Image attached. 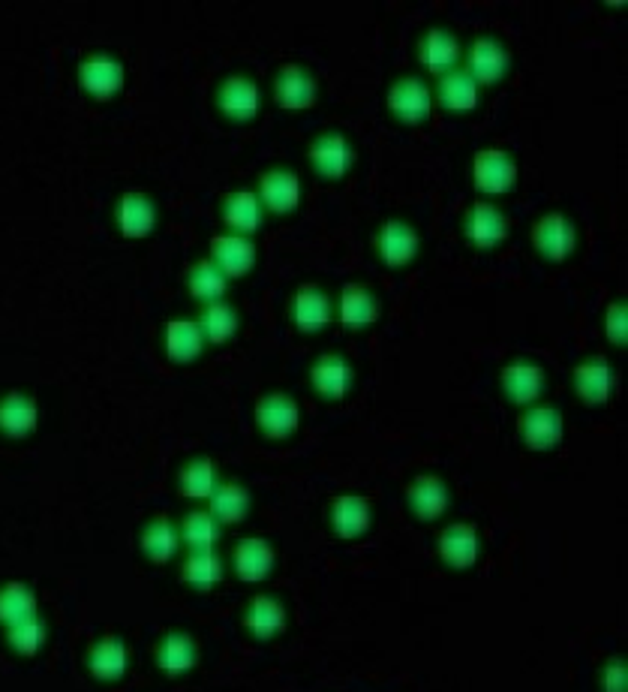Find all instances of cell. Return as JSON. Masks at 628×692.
<instances>
[{"mask_svg":"<svg viewBox=\"0 0 628 692\" xmlns=\"http://www.w3.org/2000/svg\"><path fill=\"white\" fill-rule=\"evenodd\" d=\"M298 422H301V413L289 395H265L256 404V425L262 428V434L274 440L292 437L298 431Z\"/></svg>","mask_w":628,"mask_h":692,"instance_id":"cell-1","label":"cell"},{"mask_svg":"<svg viewBox=\"0 0 628 692\" xmlns=\"http://www.w3.org/2000/svg\"><path fill=\"white\" fill-rule=\"evenodd\" d=\"M532 241H535V247H538L547 259L562 262V259L577 247V229H574V223H571L568 217H562V214H547V217H541V220L535 223Z\"/></svg>","mask_w":628,"mask_h":692,"instance_id":"cell-2","label":"cell"},{"mask_svg":"<svg viewBox=\"0 0 628 692\" xmlns=\"http://www.w3.org/2000/svg\"><path fill=\"white\" fill-rule=\"evenodd\" d=\"M472 178L484 193H508L517 181V166L505 151H481L475 154Z\"/></svg>","mask_w":628,"mask_h":692,"instance_id":"cell-3","label":"cell"},{"mask_svg":"<svg viewBox=\"0 0 628 692\" xmlns=\"http://www.w3.org/2000/svg\"><path fill=\"white\" fill-rule=\"evenodd\" d=\"M79 79H82V88L97 97V100H109L121 91L124 85V67L121 61L109 58V55H94L88 61H82L79 67Z\"/></svg>","mask_w":628,"mask_h":692,"instance_id":"cell-4","label":"cell"},{"mask_svg":"<svg viewBox=\"0 0 628 692\" xmlns=\"http://www.w3.org/2000/svg\"><path fill=\"white\" fill-rule=\"evenodd\" d=\"M388 106L391 112L406 121V124H418L430 115L433 109V97L430 88L421 79H400L391 91H388Z\"/></svg>","mask_w":628,"mask_h":692,"instance_id":"cell-5","label":"cell"},{"mask_svg":"<svg viewBox=\"0 0 628 692\" xmlns=\"http://www.w3.org/2000/svg\"><path fill=\"white\" fill-rule=\"evenodd\" d=\"M376 250H379L382 262L391 265V268L409 265L415 259V253H418V235H415L412 226H406L400 220H391L376 232Z\"/></svg>","mask_w":628,"mask_h":692,"instance_id":"cell-6","label":"cell"},{"mask_svg":"<svg viewBox=\"0 0 628 692\" xmlns=\"http://www.w3.org/2000/svg\"><path fill=\"white\" fill-rule=\"evenodd\" d=\"M310 160L325 178H343L355 163V151L340 133H325L313 142Z\"/></svg>","mask_w":628,"mask_h":692,"instance_id":"cell-7","label":"cell"},{"mask_svg":"<svg viewBox=\"0 0 628 692\" xmlns=\"http://www.w3.org/2000/svg\"><path fill=\"white\" fill-rule=\"evenodd\" d=\"M520 440L532 449H553L562 440V416L553 407L526 410L520 419Z\"/></svg>","mask_w":628,"mask_h":692,"instance_id":"cell-8","label":"cell"},{"mask_svg":"<svg viewBox=\"0 0 628 692\" xmlns=\"http://www.w3.org/2000/svg\"><path fill=\"white\" fill-rule=\"evenodd\" d=\"M211 253H214V265L223 274H232V277H241L256 265V244L250 238H244V235H220V238H214Z\"/></svg>","mask_w":628,"mask_h":692,"instance_id":"cell-9","label":"cell"},{"mask_svg":"<svg viewBox=\"0 0 628 692\" xmlns=\"http://www.w3.org/2000/svg\"><path fill=\"white\" fill-rule=\"evenodd\" d=\"M574 389L583 401L589 404H604L613 392V383H616V374L613 368L604 362V359H589L583 365L574 368Z\"/></svg>","mask_w":628,"mask_h":692,"instance_id":"cell-10","label":"cell"},{"mask_svg":"<svg viewBox=\"0 0 628 692\" xmlns=\"http://www.w3.org/2000/svg\"><path fill=\"white\" fill-rule=\"evenodd\" d=\"M217 103L220 109L235 118V121H250L256 112H259V88L253 79H244V76H232L223 82L220 94H217Z\"/></svg>","mask_w":628,"mask_h":692,"instance_id":"cell-11","label":"cell"},{"mask_svg":"<svg viewBox=\"0 0 628 692\" xmlns=\"http://www.w3.org/2000/svg\"><path fill=\"white\" fill-rule=\"evenodd\" d=\"M259 193H262V202L277 211V214H289L298 208L301 202V181L295 172H286V169H274L268 172L262 181H259Z\"/></svg>","mask_w":628,"mask_h":692,"instance_id":"cell-12","label":"cell"},{"mask_svg":"<svg viewBox=\"0 0 628 692\" xmlns=\"http://www.w3.org/2000/svg\"><path fill=\"white\" fill-rule=\"evenodd\" d=\"M352 377H355L352 365L337 353L322 356L310 371V380H313L316 392L325 395V398H343L352 389Z\"/></svg>","mask_w":628,"mask_h":692,"instance_id":"cell-13","label":"cell"},{"mask_svg":"<svg viewBox=\"0 0 628 692\" xmlns=\"http://www.w3.org/2000/svg\"><path fill=\"white\" fill-rule=\"evenodd\" d=\"M502 389L514 404L526 407L544 392V371L532 362H514L502 371Z\"/></svg>","mask_w":628,"mask_h":692,"instance_id":"cell-14","label":"cell"},{"mask_svg":"<svg viewBox=\"0 0 628 692\" xmlns=\"http://www.w3.org/2000/svg\"><path fill=\"white\" fill-rule=\"evenodd\" d=\"M478 551H481V539L469 524H454L439 536V554L454 569L472 566L478 560Z\"/></svg>","mask_w":628,"mask_h":692,"instance_id":"cell-15","label":"cell"},{"mask_svg":"<svg viewBox=\"0 0 628 692\" xmlns=\"http://www.w3.org/2000/svg\"><path fill=\"white\" fill-rule=\"evenodd\" d=\"M505 73H508V52L490 37L475 40V46L469 52V76L475 82L490 85V82H499Z\"/></svg>","mask_w":628,"mask_h":692,"instance_id":"cell-16","label":"cell"},{"mask_svg":"<svg viewBox=\"0 0 628 692\" xmlns=\"http://www.w3.org/2000/svg\"><path fill=\"white\" fill-rule=\"evenodd\" d=\"M274 91H277V103L286 106V109H307V106L316 103V82H313V76H307L295 64L283 67L277 73Z\"/></svg>","mask_w":628,"mask_h":692,"instance_id":"cell-17","label":"cell"},{"mask_svg":"<svg viewBox=\"0 0 628 692\" xmlns=\"http://www.w3.org/2000/svg\"><path fill=\"white\" fill-rule=\"evenodd\" d=\"M466 235L475 247L487 250L508 238V220L493 205H475L466 217Z\"/></svg>","mask_w":628,"mask_h":692,"instance_id":"cell-18","label":"cell"},{"mask_svg":"<svg viewBox=\"0 0 628 692\" xmlns=\"http://www.w3.org/2000/svg\"><path fill=\"white\" fill-rule=\"evenodd\" d=\"M274 569V548L265 539H244L235 548V572L244 581H265Z\"/></svg>","mask_w":628,"mask_h":692,"instance_id":"cell-19","label":"cell"},{"mask_svg":"<svg viewBox=\"0 0 628 692\" xmlns=\"http://www.w3.org/2000/svg\"><path fill=\"white\" fill-rule=\"evenodd\" d=\"M331 524L343 539H355L364 536L370 527V503L364 497H337L331 506Z\"/></svg>","mask_w":628,"mask_h":692,"instance_id":"cell-20","label":"cell"},{"mask_svg":"<svg viewBox=\"0 0 628 692\" xmlns=\"http://www.w3.org/2000/svg\"><path fill=\"white\" fill-rule=\"evenodd\" d=\"M292 316H295V325L301 331H319L322 325L331 322V301L322 289H313V286H304L298 289L295 295V304H292Z\"/></svg>","mask_w":628,"mask_h":692,"instance_id":"cell-21","label":"cell"},{"mask_svg":"<svg viewBox=\"0 0 628 692\" xmlns=\"http://www.w3.org/2000/svg\"><path fill=\"white\" fill-rule=\"evenodd\" d=\"M127 665H130V653H127L124 641H118V638L97 641L94 650H91V656H88V668L100 680H118V677H124Z\"/></svg>","mask_w":628,"mask_h":692,"instance_id":"cell-22","label":"cell"},{"mask_svg":"<svg viewBox=\"0 0 628 692\" xmlns=\"http://www.w3.org/2000/svg\"><path fill=\"white\" fill-rule=\"evenodd\" d=\"M157 223V211L151 205V199L139 196V193H127L121 202H118V226L124 235L130 238H142L154 229Z\"/></svg>","mask_w":628,"mask_h":692,"instance_id":"cell-23","label":"cell"},{"mask_svg":"<svg viewBox=\"0 0 628 692\" xmlns=\"http://www.w3.org/2000/svg\"><path fill=\"white\" fill-rule=\"evenodd\" d=\"M409 506H412L421 518H427V521L439 518V515L448 509V488H445V482L436 479V476H421V479H415L412 488H409Z\"/></svg>","mask_w":628,"mask_h":692,"instance_id":"cell-24","label":"cell"},{"mask_svg":"<svg viewBox=\"0 0 628 692\" xmlns=\"http://www.w3.org/2000/svg\"><path fill=\"white\" fill-rule=\"evenodd\" d=\"M37 404L34 398H25V395H10L0 401V428H4L10 437H28L34 434L37 428Z\"/></svg>","mask_w":628,"mask_h":692,"instance_id":"cell-25","label":"cell"},{"mask_svg":"<svg viewBox=\"0 0 628 692\" xmlns=\"http://www.w3.org/2000/svg\"><path fill=\"white\" fill-rule=\"evenodd\" d=\"M202 343H205V334L196 322H187V319H175L169 322L166 328V350L175 362H193L199 359L202 353Z\"/></svg>","mask_w":628,"mask_h":692,"instance_id":"cell-26","label":"cell"},{"mask_svg":"<svg viewBox=\"0 0 628 692\" xmlns=\"http://www.w3.org/2000/svg\"><path fill=\"white\" fill-rule=\"evenodd\" d=\"M439 100L451 112H469L478 106V82L469 73L451 70L439 82Z\"/></svg>","mask_w":628,"mask_h":692,"instance_id":"cell-27","label":"cell"},{"mask_svg":"<svg viewBox=\"0 0 628 692\" xmlns=\"http://www.w3.org/2000/svg\"><path fill=\"white\" fill-rule=\"evenodd\" d=\"M244 623H247V629H250L256 638H262V641H265V638H274V635L286 626V608H283L277 599H271V596H259V599L250 602Z\"/></svg>","mask_w":628,"mask_h":692,"instance_id":"cell-28","label":"cell"},{"mask_svg":"<svg viewBox=\"0 0 628 692\" xmlns=\"http://www.w3.org/2000/svg\"><path fill=\"white\" fill-rule=\"evenodd\" d=\"M421 64L433 73H445L454 67L457 55H460V46L457 40L448 34V31H430L424 40H421Z\"/></svg>","mask_w":628,"mask_h":692,"instance_id":"cell-29","label":"cell"},{"mask_svg":"<svg viewBox=\"0 0 628 692\" xmlns=\"http://www.w3.org/2000/svg\"><path fill=\"white\" fill-rule=\"evenodd\" d=\"M157 659H160V668H163L166 674H172V677H175V674H184V671H190V668L196 665V644H193L190 635L172 632V635L163 638Z\"/></svg>","mask_w":628,"mask_h":692,"instance_id":"cell-30","label":"cell"},{"mask_svg":"<svg viewBox=\"0 0 628 692\" xmlns=\"http://www.w3.org/2000/svg\"><path fill=\"white\" fill-rule=\"evenodd\" d=\"M28 617H37V596L25 584H7L0 590V623L16 626Z\"/></svg>","mask_w":628,"mask_h":692,"instance_id":"cell-31","label":"cell"},{"mask_svg":"<svg viewBox=\"0 0 628 692\" xmlns=\"http://www.w3.org/2000/svg\"><path fill=\"white\" fill-rule=\"evenodd\" d=\"M223 217L235 232H256L262 226V205L253 193H232L226 199Z\"/></svg>","mask_w":628,"mask_h":692,"instance_id":"cell-32","label":"cell"},{"mask_svg":"<svg viewBox=\"0 0 628 692\" xmlns=\"http://www.w3.org/2000/svg\"><path fill=\"white\" fill-rule=\"evenodd\" d=\"M376 298L361 289V286H346L343 289V298H340V319L352 328H361V325H370L376 322Z\"/></svg>","mask_w":628,"mask_h":692,"instance_id":"cell-33","label":"cell"},{"mask_svg":"<svg viewBox=\"0 0 628 692\" xmlns=\"http://www.w3.org/2000/svg\"><path fill=\"white\" fill-rule=\"evenodd\" d=\"M202 334L211 340V343H226L235 331H238V316L229 304H220V301H211L202 313V322H199Z\"/></svg>","mask_w":628,"mask_h":692,"instance_id":"cell-34","label":"cell"},{"mask_svg":"<svg viewBox=\"0 0 628 692\" xmlns=\"http://www.w3.org/2000/svg\"><path fill=\"white\" fill-rule=\"evenodd\" d=\"M223 578V563L220 557L205 548V551H193L190 560L184 563V581L196 584V587H211Z\"/></svg>","mask_w":628,"mask_h":692,"instance_id":"cell-35","label":"cell"},{"mask_svg":"<svg viewBox=\"0 0 628 692\" xmlns=\"http://www.w3.org/2000/svg\"><path fill=\"white\" fill-rule=\"evenodd\" d=\"M190 292L196 298H205V301H214L226 292V274L214 265V262H199L193 271H190Z\"/></svg>","mask_w":628,"mask_h":692,"instance_id":"cell-36","label":"cell"},{"mask_svg":"<svg viewBox=\"0 0 628 692\" xmlns=\"http://www.w3.org/2000/svg\"><path fill=\"white\" fill-rule=\"evenodd\" d=\"M211 506H214V515L223 518V521H238L247 515L250 509V494L238 485H223L211 494Z\"/></svg>","mask_w":628,"mask_h":692,"instance_id":"cell-37","label":"cell"},{"mask_svg":"<svg viewBox=\"0 0 628 692\" xmlns=\"http://www.w3.org/2000/svg\"><path fill=\"white\" fill-rule=\"evenodd\" d=\"M217 485V473L211 467V461H193L181 470V491L187 497H211Z\"/></svg>","mask_w":628,"mask_h":692,"instance_id":"cell-38","label":"cell"},{"mask_svg":"<svg viewBox=\"0 0 628 692\" xmlns=\"http://www.w3.org/2000/svg\"><path fill=\"white\" fill-rule=\"evenodd\" d=\"M46 641V623L40 617H28L16 626H10V644L22 656H34Z\"/></svg>","mask_w":628,"mask_h":692,"instance_id":"cell-39","label":"cell"},{"mask_svg":"<svg viewBox=\"0 0 628 692\" xmlns=\"http://www.w3.org/2000/svg\"><path fill=\"white\" fill-rule=\"evenodd\" d=\"M142 545H145V551H148L151 560L163 563V560H169V557L175 554V548H178V533H175L166 521H154V524L145 530Z\"/></svg>","mask_w":628,"mask_h":692,"instance_id":"cell-40","label":"cell"},{"mask_svg":"<svg viewBox=\"0 0 628 692\" xmlns=\"http://www.w3.org/2000/svg\"><path fill=\"white\" fill-rule=\"evenodd\" d=\"M220 536V527L214 521V515L208 512H193L187 521H184V539L196 548V551H205L217 542Z\"/></svg>","mask_w":628,"mask_h":692,"instance_id":"cell-41","label":"cell"},{"mask_svg":"<svg viewBox=\"0 0 628 692\" xmlns=\"http://www.w3.org/2000/svg\"><path fill=\"white\" fill-rule=\"evenodd\" d=\"M607 337L613 343H625L628 340V310H625V301H613L607 307Z\"/></svg>","mask_w":628,"mask_h":692,"instance_id":"cell-42","label":"cell"},{"mask_svg":"<svg viewBox=\"0 0 628 692\" xmlns=\"http://www.w3.org/2000/svg\"><path fill=\"white\" fill-rule=\"evenodd\" d=\"M601 683H604V692H625L628 689V680H625V662L622 659H610L601 671Z\"/></svg>","mask_w":628,"mask_h":692,"instance_id":"cell-43","label":"cell"}]
</instances>
